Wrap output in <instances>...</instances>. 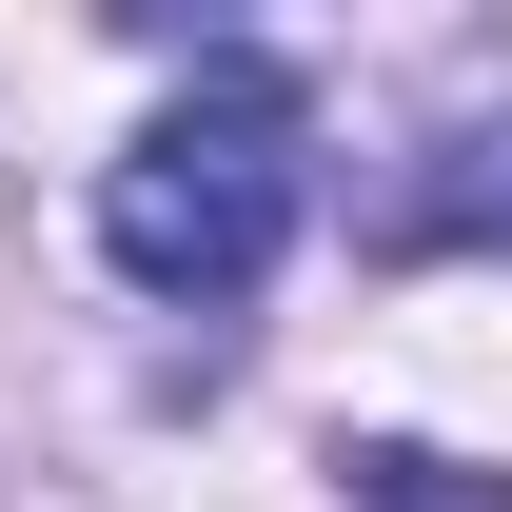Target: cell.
Returning a JSON list of instances; mask_svg holds the SVG:
<instances>
[{
    "mask_svg": "<svg viewBox=\"0 0 512 512\" xmlns=\"http://www.w3.org/2000/svg\"><path fill=\"white\" fill-rule=\"evenodd\" d=\"M276 237H296V79L276 60H197V99L99 178V256H119L138 296L237 316L256 276H276Z\"/></svg>",
    "mask_w": 512,
    "mask_h": 512,
    "instance_id": "cell-1",
    "label": "cell"
},
{
    "mask_svg": "<svg viewBox=\"0 0 512 512\" xmlns=\"http://www.w3.org/2000/svg\"><path fill=\"white\" fill-rule=\"evenodd\" d=\"M394 256H512V119H473V138H434L414 178H394V217H375Z\"/></svg>",
    "mask_w": 512,
    "mask_h": 512,
    "instance_id": "cell-2",
    "label": "cell"
},
{
    "mask_svg": "<svg viewBox=\"0 0 512 512\" xmlns=\"http://www.w3.org/2000/svg\"><path fill=\"white\" fill-rule=\"evenodd\" d=\"M355 473V512H512L493 473H453V453H414V434H375V453H335Z\"/></svg>",
    "mask_w": 512,
    "mask_h": 512,
    "instance_id": "cell-3",
    "label": "cell"
}]
</instances>
